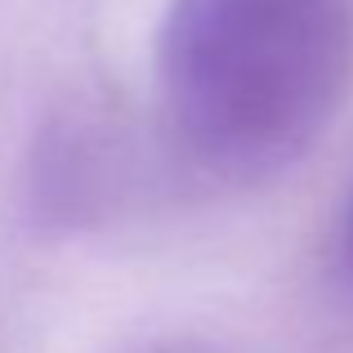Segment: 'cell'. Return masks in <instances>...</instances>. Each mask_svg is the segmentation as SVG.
Instances as JSON below:
<instances>
[{
    "instance_id": "6da1fadb",
    "label": "cell",
    "mask_w": 353,
    "mask_h": 353,
    "mask_svg": "<svg viewBox=\"0 0 353 353\" xmlns=\"http://www.w3.org/2000/svg\"><path fill=\"white\" fill-rule=\"evenodd\" d=\"M353 85L349 0H170L157 99L174 152L219 183L291 170Z\"/></svg>"
},
{
    "instance_id": "7a4b0ae2",
    "label": "cell",
    "mask_w": 353,
    "mask_h": 353,
    "mask_svg": "<svg viewBox=\"0 0 353 353\" xmlns=\"http://www.w3.org/2000/svg\"><path fill=\"white\" fill-rule=\"evenodd\" d=\"M117 157L103 130L81 117H63L36 134L27 161V210L41 228H77L108 206Z\"/></svg>"
},
{
    "instance_id": "3957f363",
    "label": "cell",
    "mask_w": 353,
    "mask_h": 353,
    "mask_svg": "<svg viewBox=\"0 0 353 353\" xmlns=\"http://www.w3.org/2000/svg\"><path fill=\"white\" fill-rule=\"evenodd\" d=\"M340 273H345V282L353 286V201L345 210V228H340Z\"/></svg>"
}]
</instances>
